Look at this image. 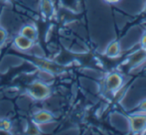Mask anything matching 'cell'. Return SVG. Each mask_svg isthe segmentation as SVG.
Returning <instances> with one entry per match:
<instances>
[{
  "label": "cell",
  "instance_id": "5b68a950",
  "mask_svg": "<svg viewBox=\"0 0 146 135\" xmlns=\"http://www.w3.org/2000/svg\"><path fill=\"white\" fill-rule=\"evenodd\" d=\"M121 47L119 42L117 41H112L111 43H108V47L106 48V55L110 58H115L120 54Z\"/></svg>",
  "mask_w": 146,
  "mask_h": 135
},
{
  "label": "cell",
  "instance_id": "9c48e42d",
  "mask_svg": "<svg viewBox=\"0 0 146 135\" xmlns=\"http://www.w3.org/2000/svg\"><path fill=\"white\" fill-rule=\"evenodd\" d=\"M42 11L46 15H50L53 12V5L50 0H43L42 2Z\"/></svg>",
  "mask_w": 146,
  "mask_h": 135
},
{
  "label": "cell",
  "instance_id": "277c9868",
  "mask_svg": "<svg viewBox=\"0 0 146 135\" xmlns=\"http://www.w3.org/2000/svg\"><path fill=\"white\" fill-rule=\"evenodd\" d=\"M145 61H146V49L142 48L131 55L128 60V64L131 69H134V68L140 67Z\"/></svg>",
  "mask_w": 146,
  "mask_h": 135
},
{
  "label": "cell",
  "instance_id": "30bf717a",
  "mask_svg": "<svg viewBox=\"0 0 146 135\" xmlns=\"http://www.w3.org/2000/svg\"><path fill=\"white\" fill-rule=\"evenodd\" d=\"M137 107V111L134 112V113H140V114H145L146 115V99H142L140 101V103L138 104Z\"/></svg>",
  "mask_w": 146,
  "mask_h": 135
},
{
  "label": "cell",
  "instance_id": "52a82bcc",
  "mask_svg": "<svg viewBox=\"0 0 146 135\" xmlns=\"http://www.w3.org/2000/svg\"><path fill=\"white\" fill-rule=\"evenodd\" d=\"M14 43L17 46V48L20 49V50H28L32 46V41L30 39L24 37L23 35H19V36L16 37Z\"/></svg>",
  "mask_w": 146,
  "mask_h": 135
},
{
  "label": "cell",
  "instance_id": "3957f363",
  "mask_svg": "<svg viewBox=\"0 0 146 135\" xmlns=\"http://www.w3.org/2000/svg\"><path fill=\"white\" fill-rule=\"evenodd\" d=\"M123 85V77L119 73H110L106 79V87L108 91L115 93Z\"/></svg>",
  "mask_w": 146,
  "mask_h": 135
},
{
  "label": "cell",
  "instance_id": "7c38bea8",
  "mask_svg": "<svg viewBox=\"0 0 146 135\" xmlns=\"http://www.w3.org/2000/svg\"><path fill=\"white\" fill-rule=\"evenodd\" d=\"M104 3H108V4H116V3H119L120 0H104Z\"/></svg>",
  "mask_w": 146,
  "mask_h": 135
},
{
  "label": "cell",
  "instance_id": "ba28073f",
  "mask_svg": "<svg viewBox=\"0 0 146 135\" xmlns=\"http://www.w3.org/2000/svg\"><path fill=\"white\" fill-rule=\"evenodd\" d=\"M21 35L30 39L31 41H34L37 38V32L35 30V28H33L32 26H25V27L22 28Z\"/></svg>",
  "mask_w": 146,
  "mask_h": 135
},
{
  "label": "cell",
  "instance_id": "8992f818",
  "mask_svg": "<svg viewBox=\"0 0 146 135\" xmlns=\"http://www.w3.org/2000/svg\"><path fill=\"white\" fill-rule=\"evenodd\" d=\"M53 119V116L48 111H39L34 115V121L37 124H45L49 123Z\"/></svg>",
  "mask_w": 146,
  "mask_h": 135
},
{
  "label": "cell",
  "instance_id": "7a4b0ae2",
  "mask_svg": "<svg viewBox=\"0 0 146 135\" xmlns=\"http://www.w3.org/2000/svg\"><path fill=\"white\" fill-rule=\"evenodd\" d=\"M29 93L34 99H44L49 95L50 89L44 83L36 81V83H32L29 87Z\"/></svg>",
  "mask_w": 146,
  "mask_h": 135
},
{
  "label": "cell",
  "instance_id": "6da1fadb",
  "mask_svg": "<svg viewBox=\"0 0 146 135\" xmlns=\"http://www.w3.org/2000/svg\"><path fill=\"white\" fill-rule=\"evenodd\" d=\"M129 130L134 133H143L146 129V115L140 113H133L129 116Z\"/></svg>",
  "mask_w": 146,
  "mask_h": 135
},
{
  "label": "cell",
  "instance_id": "8fae6325",
  "mask_svg": "<svg viewBox=\"0 0 146 135\" xmlns=\"http://www.w3.org/2000/svg\"><path fill=\"white\" fill-rule=\"evenodd\" d=\"M0 128L2 130H9L10 121H8V120H2V121H0Z\"/></svg>",
  "mask_w": 146,
  "mask_h": 135
}]
</instances>
